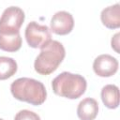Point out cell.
<instances>
[{"mask_svg": "<svg viewBox=\"0 0 120 120\" xmlns=\"http://www.w3.org/2000/svg\"><path fill=\"white\" fill-rule=\"evenodd\" d=\"M10 91L16 99L35 106L41 105L47 97L46 88L41 82L26 77L15 80L10 85Z\"/></svg>", "mask_w": 120, "mask_h": 120, "instance_id": "6da1fadb", "label": "cell"}, {"mask_svg": "<svg viewBox=\"0 0 120 120\" xmlns=\"http://www.w3.org/2000/svg\"><path fill=\"white\" fill-rule=\"evenodd\" d=\"M66 55L63 44L57 40H51L47 43L37 56L34 68L40 75H49L55 71Z\"/></svg>", "mask_w": 120, "mask_h": 120, "instance_id": "7a4b0ae2", "label": "cell"}, {"mask_svg": "<svg viewBox=\"0 0 120 120\" xmlns=\"http://www.w3.org/2000/svg\"><path fill=\"white\" fill-rule=\"evenodd\" d=\"M86 80L80 74L64 71L57 75L52 82L54 94L70 99L80 98L86 90Z\"/></svg>", "mask_w": 120, "mask_h": 120, "instance_id": "3957f363", "label": "cell"}, {"mask_svg": "<svg viewBox=\"0 0 120 120\" xmlns=\"http://www.w3.org/2000/svg\"><path fill=\"white\" fill-rule=\"evenodd\" d=\"M24 12L18 7H9L4 10L0 17V34L13 35L20 33L24 21Z\"/></svg>", "mask_w": 120, "mask_h": 120, "instance_id": "277c9868", "label": "cell"}, {"mask_svg": "<svg viewBox=\"0 0 120 120\" xmlns=\"http://www.w3.org/2000/svg\"><path fill=\"white\" fill-rule=\"evenodd\" d=\"M25 39L32 48H43L52 40L51 29L47 25H42L37 22H31L27 24L24 32Z\"/></svg>", "mask_w": 120, "mask_h": 120, "instance_id": "5b68a950", "label": "cell"}, {"mask_svg": "<svg viewBox=\"0 0 120 120\" xmlns=\"http://www.w3.org/2000/svg\"><path fill=\"white\" fill-rule=\"evenodd\" d=\"M93 69L98 76L111 77L118 69V61L110 54H100L94 60Z\"/></svg>", "mask_w": 120, "mask_h": 120, "instance_id": "8992f818", "label": "cell"}, {"mask_svg": "<svg viewBox=\"0 0 120 120\" xmlns=\"http://www.w3.org/2000/svg\"><path fill=\"white\" fill-rule=\"evenodd\" d=\"M51 31L56 35H68L71 32L74 26L72 15L68 11L56 12L51 20Z\"/></svg>", "mask_w": 120, "mask_h": 120, "instance_id": "52a82bcc", "label": "cell"}, {"mask_svg": "<svg viewBox=\"0 0 120 120\" xmlns=\"http://www.w3.org/2000/svg\"><path fill=\"white\" fill-rule=\"evenodd\" d=\"M98 112V104L92 98H83L77 108V115L81 120H94Z\"/></svg>", "mask_w": 120, "mask_h": 120, "instance_id": "ba28073f", "label": "cell"}, {"mask_svg": "<svg viewBox=\"0 0 120 120\" xmlns=\"http://www.w3.org/2000/svg\"><path fill=\"white\" fill-rule=\"evenodd\" d=\"M102 23L110 29H116L120 26V5L118 3L105 8L100 14Z\"/></svg>", "mask_w": 120, "mask_h": 120, "instance_id": "9c48e42d", "label": "cell"}, {"mask_svg": "<svg viewBox=\"0 0 120 120\" xmlns=\"http://www.w3.org/2000/svg\"><path fill=\"white\" fill-rule=\"evenodd\" d=\"M101 99L109 109H116L119 105V89L114 84H107L101 89Z\"/></svg>", "mask_w": 120, "mask_h": 120, "instance_id": "30bf717a", "label": "cell"}, {"mask_svg": "<svg viewBox=\"0 0 120 120\" xmlns=\"http://www.w3.org/2000/svg\"><path fill=\"white\" fill-rule=\"evenodd\" d=\"M22 46V38L20 33L13 35L0 34V49L6 52H16Z\"/></svg>", "mask_w": 120, "mask_h": 120, "instance_id": "8fae6325", "label": "cell"}, {"mask_svg": "<svg viewBox=\"0 0 120 120\" xmlns=\"http://www.w3.org/2000/svg\"><path fill=\"white\" fill-rule=\"evenodd\" d=\"M16 61L8 56H0V80H7L12 77L17 71Z\"/></svg>", "mask_w": 120, "mask_h": 120, "instance_id": "7c38bea8", "label": "cell"}, {"mask_svg": "<svg viewBox=\"0 0 120 120\" xmlns=\"http://www.w3.org/2000/svg\"><path fill=\"white\" fill-rule=\"evenodd\" d=\"M14 120H41L39 115L29 110H22L14 117Z\"/></svg>", "mask_w": 120, "mask_h": 120, "instance_id": "4fadbf2b", "label": "cell"}, {"mask_svg": "<svg viewBox=\"0 0 120 120\" xmlns=\"http://www.w3.org/2000/svg\"><path fill=\"white\" fill-rule=\"evenodd\" d=\"M119 37H120V33H116V34L112 37V41H111L112 48L117 53H119Z\"/></svg>", "mask_w": 120, "mask_h": 120, "instance_id": "5bb4252c", "label": "cell"}, {"mask_svg": "<svg viewBox=\"0 0 120 120\" xmlns=\"http://www.w3.org/2000/svg\"><path fill=\"white\" fill-rule=\"evenodd\" d=\"M0 120H3V119H1V118H0Z\"/></svg>", "mask_w": 120, "mask_h": 120, "instance_id": "9a60e30c", "label": "cell"}]
</instances>
